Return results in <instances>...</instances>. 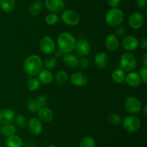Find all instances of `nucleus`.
Listing matches in <instances>:
<instances>
[{
  "instance_id": "34",
  "label": "nucleus",
  "mask_w": 147,
  "mask_h": 147,
  "mask_svg": "<svg viewBox=\"0 0 147 147\" xmlns=\"http://www.w3.org/2000/svg\"><path fill=\"white\" fill-rule=\"evenodd\" d=\"M15 122L19 128H24L27 125V118L24 115L20 114L15 117Z\"/></svg>"
},
{
  "instance_id": "21",
  "label": "nucleus",
  "mask_w": 147,
  "mask_h": 147,
  "mask_svg": "<svg viewBox=\"0 0 147 147\" xmlns=\"http://www.w3.org/2000/svg\"><path fill=\"white\" fill-rule=\"evenodd\" d=\"M65 64L70 68H76L78 66V59L77 56L72 53H66L63 56Z\"/></svg>"
},
{
  "instance_id": "8",
  "label": "nucleus",
  "mask_w": 147,
  "mask_h": 147,
  "mask_svg": "<svg viewBox=\"0 0 147 147\" xmlns=\"http://www.w3.org/2000/svg\"><path fill=\"white\" fill-rule=\"evenodd\" d=\"M55 43L50 36H45L40 41V49L44 54L50 55L55 50Z\"/></svg>"
},
{
  "instance_id": "17",
  "label": "nucleus",
  "mask_w": 147,
  "mask_h": 147,
  "mask_svg": "<svg viewBox=\"0 0 147 147\" xmlns=\"http://www.w3.org/2000/svg\"><path fill=\"white\" fill-rule=\"evenodd\" d=\"M126 84L131 87H137L142 83V79L139 73L136 71H130L125 76Z\"/></svg>"
},
{
  "instance_id": "1",
  "label": "nucleus",
  "mask_w": 147,
  "mask_h": 147,
  "mask_svg": "<svg viewBox=\"0 0 147 147\" xmlns=\"http://www.w3.org/2000/svg\"><path fill=\"white\" fill-rule=\"evenodd\" d=\"M43 61L40 56L32 54L25 59L23 64L24 71L30 76H37L43 69Z\"/></svg>"
},
{
  "instance_id": "22",
  "label": "nucleus",
  "mask_w": 147,
  "mask_h": 147,
  "mask_svg": "<svg viewBox=\"0 0 147 147\" xmlns=\"http://www.w3.org/2000/svg\"><path fill=\"white\" fill-rule=\"evenodd\" d=\"M6 146L7 147H22V139L19 135L14 134L7 137L6 140Z\"/></svg>"
},
{
  "instance_id": "30",
  "label": "nucleus",
  "mask_w": 147,
  "mask_h": 147,
  "mask_svg": "<svg viewBox=\"0 0 147 147\" xmlns=\"http://www.w3.org/2000/svg\"><path fill=\"white\" fill-rule=\"evenodd\" d=\"M42 107L40 106V104L38 103L36 99H30L27 102V108L31 112H37Z\"/></svg>"
},
{
  "instance_id": "11",
  "label": "nucleus",
  "mask_w": 147,
  "mask_h": 147,
  "mask_svg": "<svg viewBox=\"0 0 147 147\" xmlns=\"http://www.w3.org/2000/svg\"><path fill=\"white\" fill-rule=\"evenodd\" d=\"M45 6L50 12L57 14L65 8V2L63 0H45Z\"/></svg>"
},
{
  "instance_id": "3",
  "label": "nucleus",
  "mask_w": 147,
  "mask_h": 147,
  "mask_svg": "<svg viewBox=\"0 0 147 147\" xmlns=\"http://www.w3.org/2000/svg\"><path fill=\"white\" fill-rule=\"evenodd\" d=\"M124 13L119 8H111L105 15V22L111 27H117L123 22Z\"/></svg>"
},
{
  "instance_id": "18",
  "label": "nucleus",
  "mask_w": 147,
  "mask_h": 147,
  "mask_svg": "<svg viewBox=\"0 0 147 147\" xmlns=\"http://www.w3.org/2000/svg\"><path fill=\"white\" fill-rule=\"evenodd\" d=\"M109 57L105 52H100L94 59V63L98 69H103L109 65Z\"/></svg>"
},
{
  "instance_id": "20",
  "label": "nucleus",
  "mask_w": 147,
  "mask_h": 147,
  "mask_svg": "<svg viewBox=\"0 0 147 147\" xmlns=\"http://www.w3.org/2000/svg\"><path fill=\"white\" fill-rule=\"evenodd\" d=\"M38 79L43 84H50L54 79L53 73L48 69H42L38 74Z\"/></svg>"
},
{
  "instance_id": "46",
  "label": "nucleus",
  "mask_w": 147,
  "mask_h": 147,
  "mask_svg": "<svg viewBox=\"0 0 147 147\" xmlns=\"http://www.w3.org/2000/svg\"><path fill=\"white\" fill-rule=\"evenodd\" d=\"M37 1H41V0H37Z\"/></svg>"
},
{
  "instance_id": "13",
  "label": "nucleus",
  "mask_w": 147,
  "mask_h": 147,
  "mask_svg": "<svg viewBox=\"0 0 147 147\" xmlns=\"http://www.w3.org/2000/svg\"><path fill=\"white\" fill-rule=\"evenodd\" d=\"M70 82L74 86L81 87L87 84L88 82V77L83 72H75L70 76Z\"/></svg>"
},
{
  "instance_id": "15",
  "label": "nucleus",
  "mask_w": 147,
  "mask_h": 147,
  "mask_svg": "<svg viewBox=\"0 0 147 147\" xmlns=\"http://www.w3.org/2000/svg\"><path fill=\"white\" fill-rule=\"evenodd\" d=\"M28 128L32 135H40L43 129L42 122L38 118H32L29 120Z\"/></svg>"
},
{
  "instance_id": "43",
  "label": "nucleus",
  "mask_w": 147,
  "mask_h": 147,
  "mask_svg": "<svg viewBox=\"0 0 147 147\" xmlns=\"http://www.w3.org/2000/svg\"><path fill=\"white\" fill-rule=\"evenodd\" d=\"M143 62L144 64V66H147V53H144L143 56Z\"/></svg>"
},
{
  "instance_id": "14",
  "label": "nucleus",
  "mask_w": 147,
  "mask_h": 147,
  "mask_svg": "<svg viewBox=\"0 0 147 147\" xmlns=\"http://www.w3.org/2000/svg\"><path fill=\"white\" fill-rule=\"evenodd\" d=\"M15 112L13 110L9 108H5L0 110V124L5 125V124L12 123L15 119Z\"/></svg>"
},
{
  "instance_id": "7",
  "label": "nucleus",
  "mask_w": 147,
  "mask_h": 147,
  "mask_svg": "<svg viewBox=\"0 0 147 147\" xmlns=\"http://www.w3.org/2000/svg\"><path fill=\"white\" fill-rule=\"evenodd\" d=\"M61 20L65 24L76 26L80 22V17L78 13L73 10H66L62 13Z\"/></svg>"
},
{
  "instance_id": "10",
  "label": "nucleus",
  "mask_w": 147,
  "mask_h": 147,
  "mask_svg": "<svg viewBox=\"0 0 147 147\" xmlns=\"http://www.w3.org/2000/svg\"><path fill=\"white\" fill-rule=\"evenodd\" d=\"M75 49L79 56H87L90 54L91 47L90 43L86 39L80 38L78 40H76Z\"/></svg>"
},
{
  "instance_id": "38",
  "label": "nucleus",
  "mask_w": 147,
  "mask_h": 147,
  "mask_svg": "<svg viewBox=\"0 0 147 147\" xmlns=\"http://www.w3.org/2000/svg\"><path fill=\"white\" fill-rule=\"evenodd\" d=\"M126 29L124 26H121L119 25L116 27V30H115V33H116V35L117 37H119V36H122L126 33Z\"/></svg>"
},
{
  "instance_id": "40",
  "label": "nucleus",
  "mask_w": 147,
  "mask_h": 147,
  "mask_svg": "<svg viewBox=\"0 0 147 147\" xmlns=\"http://www.w3.org/2000/svg\"><path fill=\"white\" fill-rule=\"evenodd\" d=\"M135 4L140 10H143L146 6V0H135Z\"/></svg>"
},
{
  "instance_id": "9",
  "label": "nucleus",
  "mask_w": 147,
  "mask_h": 147,
  "mask_svg": "<svg viewBox=\"0 0 147 147\" xmlns=\"http://www.w3.org/2000/svg\"><path fill=\"white\" fill-rule=\"evenodd\" d=\"M144 21L145 19L143 14L139 12H135L129 16L128 19V24L131 28L134 30H139L144 25Z\"/></svg>"
},
{
  "instance_id": "44",
  "label": "nucleus",
  "mask_w": 147,
  "mask_h": 147,
  "mask_svg": "<svg viewBox=\"0 0 147 147\" xmlns=\"http://www.w3.org/2000/svg\"><path fill=\"white\" fill-rule=\"evenodd\" d=\"M142 110H143L144 115H146V114H147V105H145L144 106V108H142Z\"/></svg>"
},
{
  "instance_id": "41",
  "label": "nucleus",
  "mask_w": 147,
  "mask_h": 147,
  "mask_svg": "<svg viewBox=\"0 0 147 147\" xmlns=\"http://www.w3.org/2000/svg\"><path fill=\"white\" fill-rule=\"evenodd\" d=\"M139 46H140L143 50H147V39L146 37H144L139 42Z\"/></svg>"
},
{
  "instance_id": "45",
  "label": "nucleus",
  "mask_w": 147,
  "mask_h": 147,
  "mask_svg": "<svg viewBox=\"0 0 147 147\" xmlns=\"http://www.w3.org/2000/svg\"><path fill=\"white\" fill-rule=\"evenodd\" d=\"M47 147H57V146H56L55 145H54V144H50V145H49Z\"/></svg>"
},
{
  "instance_id": "36",
  "label": "nucleus",
  "mask_w": 147,
  "mask_h": 147,
  "mask_svg": "<svg viewBox=\"0 0 147 147\" xmlns=\"http://www.w3.org/2000/svg\"><path fill=\"white\" fill-rule=\"evenodd\" d=\"M89 62L86 56H82L80 59H78V66L81 69H86L88 67Z\"/></svg>"
},
{
  "instance_id": "25",
  "label": "nucleus",
  "mask_w": 147,
  "mask_h": 147,
  "mask_svg": "<svg viewBox=\"0 0 147 147\" xmlns=\"http://www.w3.org/2000/svg\"><path fill=\"white\" fill-rule=\"evenodd\" d=\"M0 131H1V135L5 137H9L15 134L17 128H16L15 125L12 123L5 124V125H1L0 128Z\"/></svg>"
},
{
  "instance_id": "6",
  "label": "nucleus",
  "mask_w": 147,
  "mask_h": 147,
  "mask_svg": "<svg viewBox=\"0 0 147 147\" xmlns=\"http://www.w3.org/2000/svg\"><path fill=\"white\" fill-rule=\"evenodd\" d=\"M123 128L129 133H134L139 129L141 121L136 115H129L124 118L122 122Z\"/></svg>"
},
{
  "instance_id": "27",
  "label": "nucleus",
  "mask_w": 147,
  "mask_h": 147,
  "mask_svg": "<svg viewBox=\"0 0 147 147\" xmlns=\"http://www.w3.org/2000/svg\"><path fill=\"white\" fill-rule=\"evenodd\" d=\"M126 73L121 69H116L113 71L111 74L112 80L117 84H121L124 82Z\"/></svg>"
},
{
  "instance_id": "23",
  "label": "nucleus",
  "mask_w": 147,
  "mask_h": 147,
  "mask_svg": "<svg viewBox=\"0 0 147 147\" xmlns=\"http://www.w3.org/2000/svg\"><path fill=\"white\" fill-rule=\"evenodd\" d=\"M15 0H0V8L6 13L11 12L15 8Z\"/></svg>"
},
{
  "instance_id": "24",
  "label": "nucleus",
  "mask_w": 147,
  "mask_h": 147,
  "mask_svg": "<svg viewBox=\"0 0 147 147\" xmlns=\"http://www.w3.org/2000/svg\"><path fill=\"white\" fill-rule=\"evenodd\" d=\"M42 8L43 4L41 1H34V2L30 4V7H29V13L32 17H37V15H39L41 13Z\"/></svg>"
},
{
  "instance_id": "12",
  "label": "nucleus",
  "mask_w": 147,
  "mask_h": 147,
  "mask_svg": "<svg viewBox=\"0 0 147 147\" xmlns=\"http://www.w3.org/2000/svg\"><path fill=\"white\" fill-rule=\"evenodd\" d=\"M139 40L133 35H127L121 40V46L127 51H134L139 47Z\"/></svg>"
},
{
  "instance_id": "39",
  "label": "nucleus",
  "mask_w": 147,
  "mask_h": 147,
  "mask_svg": "<svg viewBox=\"0 0 147 147\" xmlns=\"http://www.w3.org/2000/svg\"><path fill=\"white\" fill-rule=\"evenodd\" d=\"M121 0H107L108 4L112 8H117L121 4Z\"/></svg>"
},
{
  "instance_id": "35",
  "label": "nucleus",
  "mask_w": 147,
  "mask_h": 147,
  "mask_svg": "<svg viewBox=\"0 0 147 147\" xmlns=\"http://www.w3.org/2000/svg\"><path fill=\"white\" fill-rule=\"evenodd\" d=\"M139 74L140 76L142 82H143L144 84L147 83V68L146 66H144L142 69H139Z\"/></svg>"
},
{
  "instance_id": "28",
  "label": "nucleus",
  "mask_w": 147,
  "mask_h": 147,
  "mask_svg": "<svg viewBox=\"0 0 147 147\" xmlns=\"http://www.w3.org/2000/svg\"><path fill=\"white\" fill-rule=\"evenodd\" d=\"M40 84L41 83H40L38 79L32 76L27 81V86L29 90L32 91V92H34V91H37V89H40Z\"/></svg>"
},
{
  "instance_id": "37",
  "label": "nucleus",
  "mask_w": 147,
  "mask_h": 147,
  "mask_svg": "<svg viewBox=\"0 0 147 147\" xmlns=\"http://www.w3.org/2000/svg\"><path fill=\"white\" fill-rule=\"evenodd\" d=\"M37 101L38 102V103L40 104V106L42 108V107H45V105H47V102H48V98L46 95H40L37 98H36Z\"/></svg>"
},
{
  "instance_id": "4",
  "label": "nucleus",
  "mask_w": 147,
  "mask_h": 147,
  "mask_svg": "<svg viewBox=\"0 0 147 147\" xmlns=\"http://www.w3.org/2000/svg\"><path fill=\"white\" fill-rule=\"evenodd\" d=\"M137 65V59L133 53L126 52L120 58V66L124 71H132Z\"/></svg>"
},
{
  "instance_id": "16",
  "label": "nucleus",
  "mask_w": 147,
  "mask_h": 147,
  "mask_svg": "<svg viewBox=\"0 0 147 147\" xmlns=\"http://www.w3.org/2000/svg\"><path fill=\"white\" fill-rule=\"evenodd\" d=\"M104 45L105 48L109 51H116L119 47V40L116 35H109L105 40Z\"/></svg>"
},
{
  "instance_id": "29",
  "label": "nucleus",
  "mask_w": 147,
  "mask_h": 147,
  "mask_svg": "<svg viewBox=\"0 0 147 147\" xmlns=\"http://www.w3.org/2000/svg\"><path fill=\"white\" fill-rule=\"evenodd\" d=\"M80 147H96V141L91 136H85L80 141Z\"/></svg>"
},
{
  "instance_id": "33",
  "label": "nucleus",
  "mask_w": 147,
  "mask_h": 147,
  "mask_svg": "<svg viewBox=\"0 0 147 147\" xmlns=\"http://www.w3.org/2000/svg\"><path fill=\"white\" fill-rule=\"evenodd\" d=\"M108 120L111 125H119L121 122V118L117 113H111L109 115Z\"/></svg>"
},
{
  "instance_id": "26",
  "label": "nucleus",
  "mask_w": 147,
  "mask_h": 147,
  "mask_svg": "<svg viewBox=\"0 0 147 147\" xmlns=\"http://www.w3.org/2000/svg\"><path fill=\"white\" fill-rule=\"evenodd\" d=\"M56 82L60 86H65L69 81V76L67 72L64 70H60L55 75Z\"/></svg>"
},
{
  "instance_id": "31",
  "label": "nucleus",
  "mask_w": 147,
  "mask_h": 147,
  "mask_svg": "<svg viewBox=\"0 0 147 147\" xmlns=\"http://www.w3.org/2000/svg\"><path fill=\"white\" fill-rule=\"evenodd\" d=\"M59 20H60L59 16L55 13H50V14H47L45 18V21L49 25H54V24H57Z\"/></svg>"
},
{
  "instance_id": "5",
  "label": "nucleus",
  "mask_w": 147,
  "mask_h": 147,
  "mask_svg": "<svg viewBox=\"0 0 147 147\" xmlns=\"http://www.w3.org/2000/svg\"><path fill=\"white\" fill-rule=\"evenodd\" d=\"M124 108L126 112L135 115L142 111V104L141 101L136 97H128L124 102Z\"/></svg>"
},
{
  "instance_id": "32",
  "label": "nucleus",
  "mask_w": 147,
  "mask_h": 147,
  "mask_svg": "<svg viewBox=\"0 0 147 147\" xmlns=\"http://www.w3.org/2000/svg\"><path fill=\"white\" fill-rule=\"evenodd\" d=\"M56 64H57V61L54 56H48L45 60V66L48 70L54 69L56 66Z\"/></svg>"
},
{
  "instance_id": "2",
  "label": "nucleus",
  "mask_w": 147,
  "mask_h": 147,
  "mask_svg": "<svg viewBox=\"0 0 147 147\" xmlns=\"http://www.w3.org/2000/svg\"><path fill=\"white\" fill-rule=\"evenodd\" d=\"M76 40L74 36L68 32H63L58 35L57 45L59 50H61L63 54L70 53L75 49Z\"/></svg>"
},
{
  "instance_id": "47",
  "label": "nucleus",
  "mask_w": 147,
  "mask_h": 147,
  "mask_svg": "<svg viewBox=\"0 0 147 147\" xmlns=\"http://www.w3.org/2000/svg\"><path fill=\"white\" fill-rule=\"evenodd\" d=\"M106 147H109V146H106Z\"/></svg>"
},
{
  "instance_id": "19",
  "label": "nucleus",
  "mask_w": 147,
  "mask_h": 147,
  "mask_svg": "<svg viewBox=\"0 0 147 147\" xmlns=\"http://www.w3.org/2000/svg\"><path fill=\"white\" fill-rule=\"evenodd\" d=\"M38 118L43 122H51L54 118V115L51 109L47 107H42L39 110L38 112Z\"/></svg>"
},
{
  "instance_id": "42",
  "label": "nucleus",
  "mask_w": 147,
  "mask_h": 147,
  "mask_svg": "<svg viewBox=\"0 0 147 147\" xmlns=\"http://www.w3.org/2000/svg\"><path fill=\"white\" fill-rule=\"evenodd\" d=\"M53 53H54V57L55 58V59L56 58H60L63 56V53L61 50H59V49H57V50L55 49V50Z\"/></svg>"
}]
</instances>
